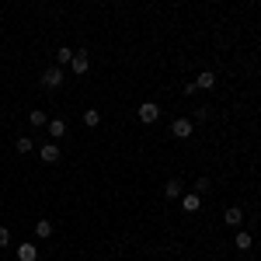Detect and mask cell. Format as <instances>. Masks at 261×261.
I'll return each instance as SVG.
<instances>
[{
	"label": "cell",
	"mask_w": 261,
	"mask_h": 261,
	"mask_svg": "<svg viewBox=\"0 0 261 261\" xmlns=\"http://www.w3.org/2000/svg\"><path fill=\"white\" fill-rule=\"evenodd\" d=\"M63 81H66V73H63V66H49V70L42 73V87H45V91H56V87H60Z\"/></svg>",
	"instance_id": "cell-1"
},
{
	"label": "cell",
	"mask_w": 261,
	"mask_h": 261,
	"mask_svg": "<svg viewBox=\"0 0 261 261\" xmlns=\"http://www.w3.org/2000/svg\"><path fill=\"white\" fill-rule=\"evenodd\" d=\"M157 119H161V105H157V101H143L140 105V122L143 125H153Z\"/></svg>",
	"instance_id": "cell-2"
},
{
	"label": "cell",
	"mask_w": 261,
	"mask_h": 261,
	"mask_svg": "<svg viewBox=\"0 0 261 261\" xmlns=\"http://www.w3.org/2000/svg\"><path fill=\"white\" fill-rule=\"evenodd\" d=\"M192 133H195V122L192 119H174L171 122V136H174V140H188Z\"/></svg>",
	"instance_id": "cell-3"
},
{
	"label": "cell",
	"mask_w": 261,
	"mask_h": 261,
	"mask_svg": "<svg viewBox=\"0 0 261 261\" xmlns=\"http://www.w3.org/2000/svg\"><path fill=\"white\" fill-rule=\"evenodd\" d=\"M70 70H73V73H87V70H91V60H87V53H84V49H73Z\"/></svg>",
	"instance_id": "cell-4"
},
{
	"label": "cell",
	"mask_w": 261,
	"mask_h": 261,
	"mask_svg": "<svg viewBox=\"0 0 261 261\" xmlns=\"http://www.w3.org/2000/svg\"><path fill=\"white\" fill-rule=\"evenodd\" d=\"M181 209H185V213H199L202 209V195L199 192H185V195H181Z\"/></svg>",
	"instance_id": "cell-5"
},
{
	"label": "cell",
	"mask_w": 261,
	"mask_h": 261,
	"mask_svg": "<svg viewBox=\"0 0 261 261\" xmlns=\"http://www.w3.org/2000/svg\"><path fill=\"white\" fill-rule=\"evenodd\" d=\"M45 133H49L53 140H63V136H66V122H63V119H49Z\"/></svg>",
	"instance_id": "cell-6"
},
{
	"label": "cell",
	"mask_w": 261,
	"mask_h": 261,
	"mask_svg": "<svg viewBox=\"0 0 261 261\" xmlns=\"http://www.w3.org/2000/svg\"><path fill=\"white\" fill-rule=\"evenodd\" d=\"M195 87H199V91H209V87H216V73H213V70H202L199 77H195Z\"/></svg>",
	"instance_id": "cell-7"
},
{
	"label": "cell",
	"mask_w": 261,
	"mask_h": 261,
	"mask_svg": "<svg viewBox=\"0 0 261 261\" xmlns=\"http://www.w3.org/2000/svg\"><path fill=\"white\" fill-rule=\"evenodd\" d=\"M18 261H39V247L35 244H18Z\"/></svg>",
	"instance_id": "cell-8"
},
{
	"label": "cell",
	"mask_w": 261,
	"mask_h": 261,
	"mask_svg": "<svg viewBox=\"0 0 261 261\" xmlns=\"http://www.w3.org/2000/svg\"><path fill=\"white\" fill-rule=\"evenodd\" d=\"M39 157L45 164H56V161H60V146H56V143H45V146L39 150Z\"/></svg>",
	"instance_id": "cell-9"
},
{
	"label": "cell",
	"mask_w": 261,
	"mask_h": 261,
	"mask_svg": "<svg viewBox=\"0 0 261 261\" xmlns=\"http://www.w3.org/2000/svg\"><path fill=\"white\" fill-rule=\"evenodd\" d=\"M164 195H167V199H181V195H185V185H181L178 178H171L164 185Z\"/></svg>",
	"instance_id": "cell-10"
},
{
	"label": "cell",
	"mask_w": 261,
	"mask_h": 261,
	"mask_svg": "<svg viewBox=\"0 0 261 261\" xmlns=\"http://www.w3.org/2000/svg\"><path fill=\"white\" fill-rule=\"evenodd\" d=\"M223 223H226V226H241V223H244V213L237 209V205H230V209L223 213Z\"/></svg>",
	"instance_id": "cell-11"
},
{
	"label": "cell",
	"mask_w": 261,
	"mask_h": 261,
	"mask_svg": "<svg viewBox=\"0 0 261 261\" xmlns=\"http://www.w3.org/2000/svg\"><path fill=\"white\" fill-rule=\"evenodd\" d=\"M35 237H39V241H49V237H53V220H39L35 223Z\"/></svg>",
	"instance_id": "cell-12"
},
{
	"label": "cell",
	"mask_w": 261,
	"mask_h": 261,
	"mask_svg": "<svg viewBox=\"0 0 261 261\" xmlns=\"http://www.w3.org/2000/svg\"><path fill=\"white\" fill-rule=\"evenodd\" d=\"M28 122H32L35 129H45V125H49V119H45V112H42V108H32V112H28Z\"/></svg>",
	"instance_id": "cell-13"
},
{
	"label": "cell",
	"mask_w": 261,
	"mask_h": 261,
	"mask_svg": "<svg viewBox=\"0 0 261 261\" xmlns=\"http://www.w3.org/2000/svg\"><path fill=\"white\" fill-rule=\"evenodd\" d=\"M233 247H237V251H251V233H247V230H237V237H233Z\"/></svg>",
	"instance_id": "cell-14"
},
{
	"label": "cell",
	"mask_w": 261,
	"mask_h": 261,
	"mask_svg": "<svg viewBox=\"0 0 261 261\" xmlns=\"http://www.w3.org/2000/svg\"><path fill=\"white\" fill-rule=\"evenodd\" d=\"M98 122H101L98 108H87V112H84V125H87V129H98Z\"/></svg>",
	"instance_id": "cell-15"
},
{
	"label": "cell",
	"mask_w": 261,
	"mask_h": 261,
	"mask_svg": "<svg viewBox=\"0 0 261 261\" xmlns=\"http://www.w3.org/2000/svg\"><path fill=\"white\" fill-rule=\"evenodd\" d=\"M14 146H18V153H32V150H35L32 136H18V143H14Z\"/></svg>",
	"instance_id": "cell-16"
},
{
	"label": "cell",
	"mask_w": 261,
	"mask_h": 261,
	"mask_svg": "<svg viewBox=\"0 0 261 261\" xmlns=\"http://www.w3.org/2000/svg\"><path fill=\"white\" fill-rule=\"evenodd\" d=\"M70 60H73V49H56V66H63Z\"/></svg>",
	"instance_id": "cell-17"
},
{
	"label": "cell",
	"mask_w": 261,
	"mask_h": 261,
	"mask_svg": "<svg viewBox=\"0 0 261 261\" xmlns=\"http://www.w3.org/2000/svg\"><path fill=\"white\" fill-rule=\"evenodd\" d=\"M195 192H199V195H205V192H209V178H199V181H195Z\"/></svg>",
	"instance_id": "cell-18"
},
{
	"label": "cell",
	"mask_w": 261,
	"mask_h": 261,
	"mask_svg": "<svg viewBox=\"0 0 261 261\" xmlns=\"http://www.w3.org/2000/svg\"><path fill=\"white\" fill-rule=\"evenodd\" d=\"M7 244H11V230H7V226H0V247H7Z\"/></svg>",
	"instance_id": "cell-19"
}]
</instances>
